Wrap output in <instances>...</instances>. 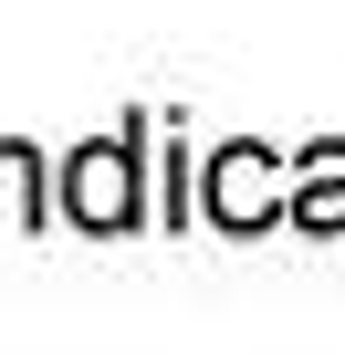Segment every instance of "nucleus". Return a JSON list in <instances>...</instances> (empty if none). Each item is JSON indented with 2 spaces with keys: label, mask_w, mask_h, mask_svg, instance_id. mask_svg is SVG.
<instances>
[{
  "label": "nucleus",
  "mask_w": 345,
  "mask_h": 355,
  "mask_svg": "<svg viewBox=\"0 0 345 355\" xmlns=\"http://www.w3.org/2000/svg\"><path fill=\"white\" fill-rule=\"evenodd\" d=\"M74 209H84V220H126V157H115V146H94V157L74 167Z\"/></svg>",
  "instance_id": "f257e3e1"
}]
</instances>
